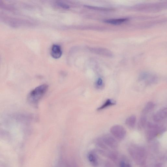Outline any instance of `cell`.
Segmentation results:
<instances>
[{"label":"cell","instance_id":"1","mask_svg":"<svg viewBox=\"0 0 167 167\" xmlns=\"http://www.w3.org/2000/svg\"><path fill=\"white\" fill-rule=\"evenodd\" d=\"M48 85L43 84L35 88L31 91L28 95L29 102L34 106H38L39 102L48 91Z\"/></svg>","mask_w":167,"mask_h":167},{"label":"cell","instance_id":"2","mask_svg":"<svg viewBox=\"0 0 167 167\" xmlns=\"http://www.w3.org/2000/svg\"><path fill=\"white\" fill-rule=\"evenodd\" d=\"M146 136L148 139L151 140L159 134L165 132L166 129L162 125L155 124L150 122H147Z\"/></svg>","mask_w":167,"mask_h":167},{"label":"cell","instance_id":"3","mask_svg":"<svg viewBox=\"0 0 167 167\" xmlns=\"http://www.w3.org/2000/svg\"><path fill=\"white\" fill-rule=\"evenodd\" d=\"M111 134L117 139L121 140L124 139L126 134V131L124 128L120 125H115L110 129Z\"/></svg>","mask_w":167,"mask_h":167},{"label":"cell","instance_id":"4","mask_svg":"<svg viewBox=\"0 0 167 167\" xmlns=\"http://www.w3.org/2000/svg\"><path fill=\"white\" fill-rule=\"evenodd\" d=\"M167 114V108H162L154 115L153 117V121L157 123L161 122L166 119Z\"/></svg>","mask_w":167,"mask_h":167},{"label":"cell","instance_id":"5","mask_svg":"<svg viewBox=\"0 0 167 167\" xmlns=\"http://www.w3.org/2000/svg\"><path fill=\"white\" fill-rule=\"evenodd\" d=\"M51 55L54 58L58 59L62 55V51L61 47L55 44L51 49Z\"/></svg>","mask_w":167,"mask_h":167},{"label":"cell","instance_id":"6","mask_svg":"<svg viewBox=\"0 0 167 167\" xmlns=\"http://www.w3.org/2000/svg\"><path fill=\"white\" fill-rule=\"evenodd\" d=\"M102 140L104 143H105L107 145L110 146L112 148H115L117 145V142L114 138L109 135L104 136L102 138Z\"/></svg>","mask_w":167,"mask_h":167},{"label":"cell","instance_id":"7","mask_svg":"<svg viewBox=\"0 0 167 167\" xmlns=\"http://www.w3.org/2000/svg\"><path fill=\"white\" fill-rule=\"evenodd\" d=\"M128 20L127 18H119V19L107 20L104 21V22L111 24L118 25L127 21Z\"/></svg>","mask_w":167,"mask_h":167},{"label":"cell","instance_id":"8","mask_svg":"<svg viewBox=\"0 0 167 167\" xmlns=\"http://www.w3.org/2000/svg\"><path fill=\"white\" fill-rule=\"evenodd\" d=\"M136 122V117L135 115L130 116L126 119L125 124L128 127L130 128H134Z\"/></svg>","mask_w":167,"mask_h":167},{"label":"cell","instance_id":"9","mask_svg":"<svg viewBox=\"0 0 167 167\" xmlns=\"http://www.w3.org/2000/svg\"><path fill=\"white\" fill-rule=\"evenodd\" d=\"M155 104L152 102H149L146 104L143 111L144 114H146L152 111L155 108Z\"/></svg>","mask_w":167,"mask_h":167},{"label":"cell","instance_id":"10","mask_svg":"<svg viewBox=\"0 0 167 167\" xmlns=\"http://www.w3.org/2000/svg\"><path fill=\"white\" fill-rule=\"evenodd\" d=\"M88 159L90 163L94 166H97L98 165V161L96 157L92 153H90L88 155Z\"/></svg>","mask_w":167,"mask_h":167},{"label":"cell","instance_id":"11","mask_svg":"<svg viewBox=\"0 0 167 167\" xmlns=\"http://www.w3.org/2000/svg\"><path fill=\"white\" fill-rule=\"evenodd\" d=\"M116 104V102L115 101L111 100V99H108L106 101L103 105H102L100 108H99L98 109V110H101L105 108H107V107L114 105Z\"/></svg>","mask_w":167,"mask_h":167},{"label":"cell","instance_id":"12","mask_svg":"<svg viewBox=\"0 0 167 167\" xmlns=\"http://www.w3.org/2000/svg\"><path fill=\"white\" fill-rule=\"evenodd\" d=\"M147 119L145 116H143L140 118L138 124V128L140 129H143L147 125Z\"/></svg>","mask_w":167,"mask_h":167},{"label":"cell","instance_id":"13","mask_svg":"<svg viewBox=\"0 0 167 167\" xmlns=\"http://www.w3.org/2000/svg\"><path fill=\"white\" fill-rule=\"evenodd\" d=\"M59 6L64 9H68L69 6L68 5L63 3L59 2L57 3Z\"/></svg>","mask_w":167,"mask_h":167},{"label":"cell","instance_id":"14","mask_svg":"<svg viewBox=\"0 0 167 167\" xmlns=\"http://www.w3.org/2000/svg\"><path fill=\"white\" fill-rule=\"evenodd\" d=\"M120 167H131V166L129 164L123 161L120 164Z\"/></svg>","mask_w":167,"mask_h":167},{"label":"cell","instance_id":"15","mask_svg":"<svg viewBox=\"0 0 167 167\" xmlns=\"http://www.w3.org/2000/svg\"><path fill=\"white\" fill-rule=\"evenodd\" d=\"M148 77V75L146 73H144V74L141 75L139 77V79L140 80H142L146 79Z\"/></svg>","mask_w":167,"mask_h":167},{"label":"cell","instance_id":"16","mask_svg":"<svg viewBox=\"0 0 167 167\" xmlns=\"http://www.w3.org/2000/svg\"><path fill=\"white\" fill-rule=\"evenodd\" d=\"M103 80L101 78H99L97 82V85L99 87H101L103 85Z\"/></svg>","mask_w":167,"mask_h":167}]
</instances>
